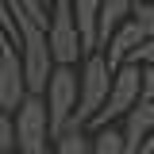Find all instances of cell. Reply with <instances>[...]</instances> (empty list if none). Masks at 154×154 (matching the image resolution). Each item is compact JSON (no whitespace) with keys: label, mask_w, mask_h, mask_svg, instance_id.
Wrapping results in <instances>:
<instances>
[{"label":"cell","mask_w":154,"mask_h":154,"mask_svg":"<svg viewBox=\"0 0 154 154\" xmlns=\"http://www.w3.org/2000/svg\"><path fill=\"white\" fill-rule=\"evenodd\" d=\"M77 93H81V69L77 66H54L46 81V116H50V135L62 139L66 131H85L77 127Z\"/></svg>","instance_id":"cell-1"},{"label":"cell","mask_w":154,"mask_h":154,"mask_svg":"<svg viewBox=\"0 0 154 154\" xmlns=\"http://www.w3.org/2000/svg\"><path fill=\"white\" fill-rule=\"evenodd\" d=\"M50 116L42 96H27L16 112V154H54Z\"/></svg>","instance_id":"cell-2"},{"label":"cell","mask_w":154,"mask_h":154,"mask_svg":"<svg viewBox=\"0 0 154 154\" xmlns=\"http://www.w3.org/2000/svg\"><path fill=\"white\" fill-rule=\"evenodd\" d=\"M46 42H50L54 66H77V58H85V46H81V35H77V19H73V0H50Z\"/></svg>","instance_id":"cell-3"},{"label":"cell","mask_w":154,"mask_h":154,"mask_svg":"<svg viewBox=\"0 0 154 154\" xmlns=\"http://www.w3.org/2000/svg\"><path fill=\"white\" fill-rule=\"evenodd\" d=\"M108 89H112V69H108L104 54H89L85 66H81V93H77V119H73L77 127L93 123L100 116L104 100H108Z\"/></svg>","instance_id":"cell-4"},{"label":"cell","mask_w":154,"mask_h":154,"mask_svg":"<svg viewBox=\"0 0 154 154\" xmlns=\"http://www.w3.org/2000/svg\"><path fill=\"white\" fill-rule=\"evenodd\" d=\"M143 100V69L139 66H123V69H116L112 73V89H108V100H104V108H100V116L93 119V127H108L112 119H119V116H127Z\"/></svg>","instance_id":"cell-5"},{"label":"cell","mask_w":154,"mask_h":154,"mask_svg":"<svg viewBox=\"0 0 154 154\" xmlns=\"http://www.w3.org/2000/svg\"><path fill=\"white\" fill-rule=\"evenodd\" d=\"M27 77H23V54H19V42L8 35H0V108L16 116L19 104L27 100Z\"/></svg>","instance_id":"cell-6"},{"label":"cell","mask_w":154,"mask_h":154,"mask_svg":"<svg viewBox=\"0 0 154 154\" xmlns=\"http://www.w3.org/2000/svg\"><path fill=\"white\" fill-rule=\"evenodd\" d=\"M123 143H127V154H139L143 143L154 135V100H139L131 112L123 116Z\"/></svg>","instance_id":"cell-7"},{"label":"cell","mask_w":154,"mask_h":154,"mask_svg":"<svg viewBox=\"0 0 154 154\" xmlns=\"http://www.w3.org/2000/svg\"><path fill=\"white\" fill-rule=\"evenodd\" d=\"M143 42H146V38H143V31L135 27V19H131V23H123V27L112 35V42H108L100 54H104V62H108V69L116 73V69H123V66L131 62V54L143 46Z\"/></svg>","instance_id":"cell-8"},{"label":"cell","mask_w":154,"mask_h":154,"mask_svg":"<svg viewBox=\"0 0 154 154\" xmlns=\"http://www.w3.org/2000/svg\"><path fill=\"white\" fill-rule=\"evenodd\" d=\"M100 8H104V0H73V19H77V35H81L85 58H89V54H100V42H96Z\"/></svg>","instance_id":"cell-9"},{"label":"cell","mask_w":154,"mask_h":154,"mask_svg":"<svg viewBox=\"0 0 154 154\" xmlns=\"http://www.w3.org/2000/svg\"><path fill=\"white\" fill-rule=\"evenodd\" d=\"M131 12H135L131 0H104V8H100V27H96V42H100V50L112 42V35L123 27V23H131Z\"/></svg>","instance_id":"cell-10"},{"label":"cell","mask_w":154,"mask_h":154,"mask_svg":"<svg viewBox=\"0 0 154 154\" xmlns=\"http://www.w3.org/2000/svg\"><path fill=\"white\" fill-rule=\"evenodd\" d=\"M89 154H127V143H123V131L116 127H104L89 139Z\"/></svg>","instance_id":"cell-11"},{"label":"cell","mask_w":154,"mask_h":154,"mask_svg":"<svg viewBox=\"0 0 154 154\" xmlns=\"http://www.w3.org/2000/svg\"><path fill=\"white\" fill-rule=\"evenodd\" d=\"M54 154H89V135L85 131H66L54 139Z\"/></svg>","instance_id":"cell-12"},{"label":"cell","mask_w":154,"mask_h":154,"mask_svg":"<svg viewBox=\"0 0 154 154\" xmlns=\"http://www.w3.org/2000/svg\"><path fill=\"white\" fill-rule=\"evenodd\" d=\"M131 19H135V27L143 31V38H146V42H154V4H135Z\"/></svg>","instance_id":"cell-13"},{"label":"cell","mask_w":154,"mask_h":154,"mask_svg":"<svg viewBox=\"0 0 154 154\" xmlns=\"http://www.w3.org/2000/svg\"><path fill=\"white\" fill-rule=\"evenodd\" d=\"M0 150H16V116L0 108Z\"/></svg>","instance_id":"cell-14"},{"label":"cell","mask_w":154,"mask_h":154,"mask_svg":"<svg viewBox=\"0 0 154 154\" xmlns=\"http://www.w3.org/2000/svg\"><path fill=\"white\" fill-rule=\"evenodd\" d=\"M0 35H8V38L19 42V27H16V16H12V0H0Z\"/></svg>","instance_id":"cell-15"},{"label":"cell","mask_w":154,"mask_h":154,"mask_svg":"<svg viewBox=\"0 0 154 154\" xmlns=\"http://www.w3.org/2000/svg\"><path fill=\"white\" fill-rule=\"evenodd\" d=\"M19 8L27 12L31 19H38V23H50V0H16Z\"/></svg>","instance_id":"cell-16"},{"label":"cell","mask_w":154,"mask_h":154,"mask_svg":"<svg viewBox=\"0 0 154 154\" xmlns=\"http://www.w3.org/2000/svg\"><path fill=\"white\" fill-rule=\"evenodd\" d=\"M131 66H139V69H143V66H154V42H143V46L135 50V54H131Z\"/></svg>","instance_id":"cell-17"},{"label":"cell","mask_w":154,"mask_h":154,"mask_svg":"<svg viewBox=\"0 0 154 154\" xmlns=\"http://www.w3.org/2000/svg\"><path fill=\"white\" fill-rule=\"evenodd\" d=\"M143 100H154V66H143Z\"/></svg>","instance_id":"cell-18"},{"label":"cell","mask_w":154,"mask_h":154,"mask_svg":"<svg viewBox=\"0 0 154 154\" xmlns=\"http://www.w3.org/2000/svg\"><path fill=\"white\" fill-rule=\"evenodd\" d=\"M139 154H154V135L146 139V143H143V150H139Z\"/></svg>","instance_id":"cell-19"},{"label":"cell","mask_w":154,"mask_h":154,"mask_svg":"<svg viewBox=\"0 0 154 154\" xmlns=\"http://www.w3.org/2000/svg\"><path fill=\"white\" fill-rule=\"evenodd\" d=\"M131 4H154V0H131Z\"/></svg>","instance_id":"cell-20"}]
</instances>
